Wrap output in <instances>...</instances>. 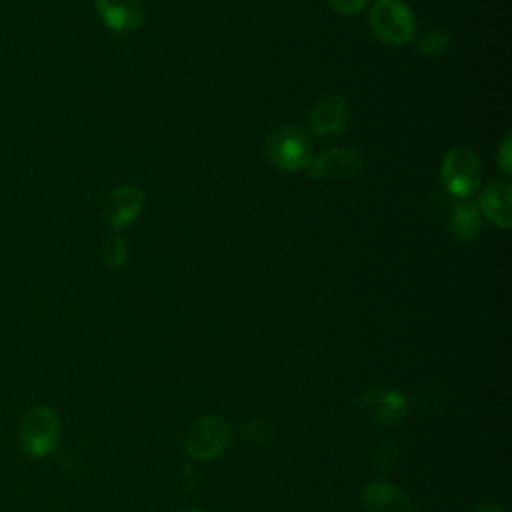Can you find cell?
I'll return each instance as SVG.
<instances>
[{
    "instance_id": "10",
    "label": "cell",
    "mask_w": 512,
    "mask_h": 512,
    "mask_svg": "<svg viewBox=\"0 0 512 512\" xmlns=\"http://www.w3.org/2000/svg\"><path fill=\"white\" fill-rule=\"evenodd\" d=\"M94 8L102 24L118 34L138 30L144 20L142 0H94Z\"/></svg>"
},
{
    "instance_id": "5",
    "label": "cell",
    "mask_w": 512,
    "mask_h": 512,
    "mask_svg": "<svg viewBox=\"0 0 512 512\" xmlns=\"http://www.w3.org/2000/svg\"><path fill=\"white\" fill-rule=\"evenodd\" d=\"M232 430L218 414H204L196 418L186 430L184 448L194 460H214L230 446Z\"/></svg>"
},
{
    "instance_id": "11",
    "label": "cell",
    "mask_w": 512,
    "mask_h": 512,
    "mask_svg": "<svg viewBox=\"0 0 512 512\" xmlns=\"http://www.w3.org/2000/svg\"><path fill=\"white\" fill-rule=\"evenodd\" d=\"M144 208V192L134 184L114 188L106 202V220L110 228L122 230L130 226Z\"/></svg>"
},
{
    "instance_id": "12",
    "label": "cell",
    "mask_w": 512,
    "mask_h": 512,
    "mask_svg": "<svg viewBox=\"0 0 512 512\" xmlns=\"http://www.w3.org/2000/svg\"><path fill=\"white\" fill-rule=\"evenodd\" d=\"M512 188L508 182H492L480 194L482 214L500 230H508L512 224Z\"/></svg>"
},
{
    "instance_id": "1",
    "label": "cell",
    "mask_w": 512,
    "mask_h": 512,
    "mask_svg": "<svg viewBox=\"0 0 512 512\" xmlns=\"http://www.w3.org/2000/svg\"><path fill=\"white\" fill-rule=\"evenodd\" d=\"M62 440V422L54 408L34 406L30 408L18 426L20 448L30 458L50 456Z\"/></svg>"
},
{
    "instance_id": "3",
    "label": "cell",
    "mask_w": 512,
    "mask_h": 512,
    "mask_svg": "<svg viewBox=\"0 0 512 512\" xmlns=\"http://www.w3.org/2000/svg\"><path fill=\"white\" fill-rule=\"evenodd\" d=\"M376 38L390 46L408 44L414 38L416 20L404 0H376L368 14Z\"/></svg>"
},
{
    "instance_id": "14",
    "label": "cell",
    "mask_w": 512,
    "mask_h": 512,
    "mask_svg": "<svg viewBox=\"0 0 512 512\" xmlns=\"http://www.w3.org/2000/svg\"><path fill=\"white\" fill-rule=\"evenodd\" d=\"M450 42H452V36L450 32L442 30V28H432V30H426L420 40H418V50L424 54V56H444L446 50L450 48Z\"/></svg>"
},
{
    "instance_id": "4",
    "label": "cell",
    "mask_w": 512,
    "mask_h": 512,
    "mask_svg": "<svg viewBox=\"0 0 512 512\" xmlns=\"http://www.w3.org/2000/svg\"><path fill=\"white\" fill-rule=\"evenodd\" d=\"M440 178L446 192L456 200H468L480 186L482 170L478 156L464 146L450 148L444 154Z\"/></svg>"
},
{
    "instance_id": "19",
    "label": "cell",
    "mask_w": 512,
    "mask_h": 512,
    "mask_svg": "<svg viewBox=\"0 0 512 512\" xmlns=\"http://www.w3.org/2000/svg\"><path fill=\"white\" fill-rule=\"evenodd\" d=\"M470 512H508V510L500 504H480V506L472 508Z\"/></svg>"
},
{
    "instance_id": "21",
    "label": "cell",
    "mask_w": 512,
    "mask_h": 512,
    "mask_svg": "<svg viewBox=\"0 0 512 512\" xmlns=\"http://www.w3.org/2000/svg\"><path fill=\"white\" fill-rule=\"evenodd\" d=\"M0 72H2V58H0Z\"/></svg>"
},
{
    "instance_id": "16",
    "label": "cell",
    "mask_w": 512,
    "mask_h": 512,
    "mask_svg": "<svg viewBox=\"0 0 512 512\" xmlns=\"http://www.w3.org/2000/svg\"><path fill=\"white\" fill-rule=\"evenodd\" d=\"M270 438H272V428L260 418H254L242 426V440L248 444L260 446V444L268 442Z\"/></svg>"
},
{
    "instance_id": "18",
    "label": "cell",
    "mask_w": 512,
    "mask_h": 512,
    "mask_svg": "<svg viewBox=\"0 0 512 512\" xmlns=\"http://www.w3.org/2000/svg\"><path fill=\"white\" fill-rule=\"evenodd\" d=\"M512 144H510V134H506L504 138H502V142H500V148H498V154H496V162H498V166H500V170L504 172V174H512Z\"/></svg>"
},
{
    "instance_id": "13",
    "label": "cell",
    "mask_w": 512,
    "mask_h": 512,
    "mask_svg": "<svg viewBox=\"0 0 512 512\" xmlns=\"http://www.w3.org/2000/svg\"><path fill=\"white\" fill-rule=\"evenodd\" d=\"M448 234L458 244H470L480 236V212L478 206L468 200H456L450 206L448 222H446Z\"/></svg>"
},
{
    "instance_id": "6",
    "label": "cell",
    "mask_w": 512,
    "mask_h": 512,
    "mask_svg": "<svg viewBox=\"0 0 512 512\" xmlns=\"http://www.w3.org/2000/svg\"><path fill=\"white\" fill-rule=\"evenodd\" d=\"M358 410L362 416H366L376 424L392 426L406 418L408 398L404 392L396 388L374 386L362 392V396L358 398Z\"/></svg>"
},
{
    "instance_id": "9",
    "label": "cell",
    "mask_w": 512,
    "mask_h": 512,
    "mask_svg": "<svg viewBox=\"0 0 512 512\" xmlns=\"http://www.w3.org/2000/svg\"><path fill=\"white\" fill-rule=\"evenodd\" d=\"M360 502L364 512H414L410 496L384 478L368 480L360 492Z\"/></svg>"
},
{
    "instance_id": "2",
    "label": "cell",
    "mask_w": 512,
    "mask_h": 512,
    "mask_svg": "<svg viewBox=\"0 0 512 512\" xmlns=\"http://www.w3.org/2000/svg\"><path fill=\"white\" fill-rule=\"evenodd\" d=\"M264 154L274 168L282 172H298L310 164L312 146L298 126L280 124L268 132Z\"/></svg>"
},
{
    "instance_id": "17",
    "label": "cell",
    "mask_w": 512,
    "mask_h": 512,
    "mask_svg": "<svg viewBox=\"0 0 512 512\" xmlns=\"http://www.w3.org/2000/svg\"><path fill=\"white\" fill-rule=\"evenodd\" d=\"M328 4L332 10H336L344 16H356L366 8L368 0H328Z\"/></svg>"
},
{
    "instance_id": "8",
    "label": "cell",
    "mask_w": 512,
    "mask_h": 512,
    "mask_svg": "<svg viewBox=\"0 0 512 512\" xmlns=\"http://www.w3.org/2000/svg\"><path fill=\"white\" fill-rule=\"evenodd\" d=\"M312 132L322 140H334L348 126V104L338 94H326L314 102L308 114Z\"/></svg>"
},
{
    "instance_id": "20",
    "label": "cell",
    "mask_w": 512,
    "mask_h": 512,
    "mask_svg": "<svg viewBox=\"0 0 512 512\" xmlns=\"http://www.w3.org/2000/svg\"><path fill=\"white\" fill-rule=\"evenodd\" d=\"M182 512H202V510L196 506H186V508H182Z\"/></svg>"
},
{
    "instance_id": "15",
    "label": "cell",
    "mask_w": 512,
    "mask_h": 512,
    "mask_svg": "<svg viewBox=\"0 0 512 512\" xmlns=\"http://www.w3.org/2000/svg\"><path fill=\"white\" fill-rule=\"evenodd\" d=\"M102 256H104V262L110 266V268H122L126 262H128V256H130V250H128V242L124 236L120 234H110L102 246Z\"/></svg>"
},
{
    "instance_id": "7",
    "label": "cell",
    "mask_w": 512,
    "mask_h": 512,
    "mask_svg": "<svg viewBox=\"0 0 512 512\" xmlns=\"http://www.w3.org/2000/svg\"><path fill=\"white\" fill-rule=\"evenodd\" d=\"M308 174L314 180H352L362 170V160L356 150L346 146L328 148L318 156H312L310 164L306 166Z\"/></svg>"
}]
</instances>
